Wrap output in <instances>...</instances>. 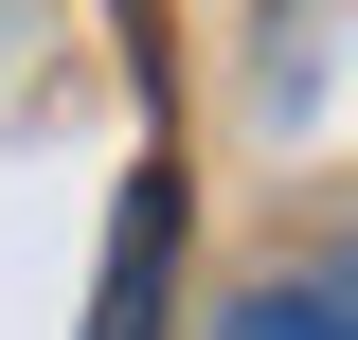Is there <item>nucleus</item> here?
Wrapping results in <instances>:
<instances>
[{"mask_svg":"<svg viewBox=\"0 0 358 340\" xmlns=\"http://www.w3.org/2000/svg\"><path fill=\"white\" fill-rule=\"evenodd\" d=\"M162 251H179V197L143 179V197H126V251H108V323H90V340H143V304H162Z\"/></svg>","mask_w":358,"mask_h":340,"instance_id":"obj_1","label":"nucleus"},{"mask_svg":"<svg viewBox=\"0 0 358 340\" xmlns=\"http://www.w3.org/2000/svg\"><path fill=\"white\" fill-rule=\"evenodd\" d=\"M215 340H358V304H341V287H251Z\"/></svg>","mask_w":358,"mask_h":340,"instance_id":"obj_2","label":"nucleus"}]
</instances>
